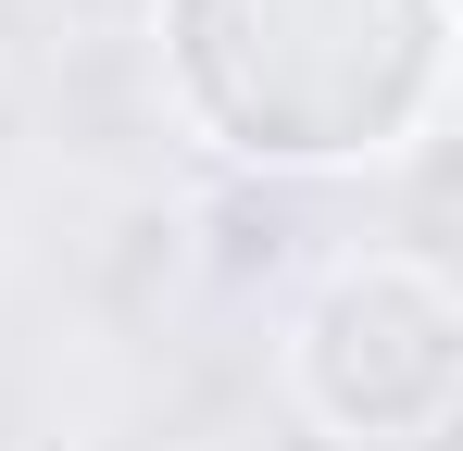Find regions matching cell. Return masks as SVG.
I'll list each match as a JSON object with an SVG mask.
<instances>
[{"instance_id":"cell-1","label":"cell","mask_w":463,"mask_h":451,"mask_svg":"<svg viewBox=\"0 0 463 451\" xmlns=\"http://www.w3.org/2000/svg\"><path fill=\"white\" fill-rule=\"evenodd\" d=\"M163 88L226 163H401L451 101V0H163Z\"/></svg>"},{"instance_id":"cell-2","label":"cell","mask_w":463,"mask_h":451,"mask_svg":"<svg viewBox=\"0 0 463 451\" xmlns=\"http://www.w3.org/2000/svg\"><path fill=\"white\" fill-rule=\"evenodd\" d=\"M288 389L326 439L351 451H413L463 401V301L413 251H351L326 264L313 301L288 313Z\"/></svg>"}]
</instances>
